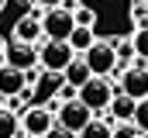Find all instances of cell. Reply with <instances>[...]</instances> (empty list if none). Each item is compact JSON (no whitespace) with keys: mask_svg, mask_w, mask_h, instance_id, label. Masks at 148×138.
<instances>
[{"mask_svg":"<svg viewBox=\"0 0 148 138\" xmlns=\"http://www.w3.org/2000/svg\"><path fill=\"white\" fill-rule=\"evenodd\" d=\"M7 66L21 69V72H35V66H41L38 62V45H17L14 41V48L7 52Z\"/></svg>","mask_w":148,"mask_h":138,"instance_id":"30bf717a","label":"cell"},{"mask_svg":"<svg viewBox=\"0 0 148 138\" xmlns=\"http://www.w3.org/2000/svg\"><path fill=\"white\" fill-rule=\"evenodd\" d=\"M55 121H59L62 128H69V131H76V135H79V131H83V128L93 121V110H90L86 104L76 97V100L59 104V110H55Z\"/></svg>","mask_w":148,"mask_h":138,"instance_id":"8992f818","label":"cell"},{"mask_svg":"<svg viewBox=\"0 0 148 138\" xmlns=\"http://www.w3.org/2000/svg\"><path fill=\"white\" fill-rule=\"evenodd\" d=\"M134 138H145V135H134Z\"/></svg>","mask_w":148,"mask_h":138,"instance_id":"d4e9b609","label":"cell"},{"mask_svg":"<svg viewBox=\"0 0 148 138\" xmlns=\"http://www.w3.org/2000/svg\"><path fill=\"white\" fill-rule=\"evenodd\" d=\"M28 90V72H21V69L14 66H0V97L7 100V97H17V93H24Z\"/></svg>","mask_w":148,"mask_h":138,"instance_id":"9c48e42d","label":"cell"},{"mask_svg":"<svg viewBox=\"0 0 148 138\" xmlns=\"http://www.w3.org/2000/svg\"><path fill=\"white\" fill-rule=\"evenodd\" d=\"M76 97H79V90L69 86V83H66V86H62V93H59V100H62V104H66V100H76Z\"/></svg>","mask_w":148,"mask_h":138,"instance_id":"7402d4cb","label":"cell"},{"mask_svg":"<svg viewBox=\"0 0 148 138\" xmlns=\"http://www.w3.org/2000/svg\"><path fill=\"white\" fill-rule=\"evenodd\" d=\"M79 100L86 104L93 114L97 110H107L114 100V83H110V76H90L83 86H79Z\"/></svg>","mask_w":148,"mask_h":138,"instance_id":"3957f363","label":"cell"},{"mask_svg":"<svg viewBox=\"0 0 148 138\" xmlns=\"http://www.w3.org/2000/svg\"><path fill=\"white\" fill-rule=\"evenodd\" d=\"M131 41H134L138 59H141V62H148V24H145V28H138V31L131 34Z\"/></svg>","mask_w":148,"mask_h":138,"instance_id":"2e32d148","label":"cell"},{"mask_svg":"<svg viewBox=\"0 0 148 138\" xmlns=\"http://www.w3.org/2000/svg\"><path fill=\"white\" fill-rule=\"evenodd\" d=\"M86 66L93 76H110V72H121V62H117V48L114 41H93V48L83 55Z\"/></svg>","mask_w":148,"mask_h":138,"instance_id":"277c9868","label":"cell"},{"mask_svg":"<svg viewBox=\"0 0 148 138\" xmlns=\"http://www.w3.org/2000/svg\"><path fill=\"white\" fill-rule=\"evenodd\" d=\"M62 76H66V83H69V86H76V90H79V86H83L93 72H90V66H86V59H83V55H76L73 62L66 66V72H62Z\"/></svg>","mask_w":148,"mask_h":138,"instance_id":"7c38bea8","label":"cell"},{"mask_svg":"<svg viewBox=\"0 0 148 138\" xmlns=\"http://www.w3.org/2000/svg\"><path fill=\"white\" fill-rule=\"evenodd\" d=\"M131 21H134L138 28H145V24H148V3H141V0L131 3Z\"/></svg>","mask_w":148,"mask_h":138,"instance_id":"d6986e66","label":"cell"},{"mask_svg":"<svg viewBox=\"0 0 148 138\" xmlns=\"http://www.w3.org/2000/svg\"><path fill=\"white\" fill-rule=\"evenodd\" d=\"M141 3H148V0H141Z\"/></svg>","mask_w":148,"mask_h":138,"instance_id":"4316f807","label":"cell"},{"mask_svg":"<svg viewBox=\"0 0 148 138\" xmlns=\"http://www.w3.org/2000/svg\"><path fill=\"white\" fill-rule=\"evenodd\" d=\"M3 104H7V100H3V97H0V107H3Z\"/></svg>","mask_w":148,"mask_h":138,"instance_id":"cb8c5ba5","label":"cell"},{"mask_svg":"<svg viewBox=\"0 0 148 138\" xmlns=\"http://www.w3.org/2000/svg\"><path fill=\"white\" fill-rule=\"evenodd\" d=\"M41 38H45V31H41V17L38 14L17 17V24H14V41L17 45H38Z\"/></svg>","mask_w":148,"mask_h":138,"instance_id":"ba28073f","label":"cell"},{"mask_svg":"<svg viewBox=\"0 0 148 138\" xmlns=\"http://www.w3.org/2000/svg\"><path fill=\"white\" fill-rule=\"evenodd\" d=\"M73 17H76V24H83V28H93V21H97V14H93L90 7H76Z\"/></svg>","mask_w":148,"mask_h":138,"instance_id":"ffe728a7","label":"cell"},{"mask_svg":"<svg viewBox=\"0 0 148 138\" xmlns=\"http://www.w3.org/2000/svg\"><path fill=\"white\" fill-rule=\"evenodd\" d=\"M52 128H55V110H52V107H35V104L24 107V114H21V131H24V135L45 138Z\"/></svg>","mask_w":148,"mask_h":138,"instance_id":"5b68a950","label":"cell"},{"mask_svg":"<svg viewBox=\"0 0 148 138\" xmlns=\"http://www.w3.org/2000/svg\"><path fill=\"white\" fill-rule=\"evenodd\" d=\"M45 138H79V135H76V131H69V128H62V124L55 121V128H52V131H48Z\"/></svg>","mask_w":148,"mask_h":138,"instance_id":"44dd1931","label":"cell"},{"mask_svg":"<svg viewBox=\"0 0 148 138\" xmlns=\"http://www.w3.org/2000/svg\"><path fill=\"white\" fill-rule=\"evenodd\" d=\"M79 138H114V124H110V121H97V117H93V121L79 131Z\"/></svg>","mask_w":148,"mask_h":138,"instance_id":"9a60e30c","label":"cell"},{"mask_svg":"<svg viewBox=\"0 0 148 138\" xmlns=\"http://www.w3.org/2000/svg\"><path fill=\"white\" fill-rule=\"evenodd\" d=\"M134 107H138V100H134V97H127V93H114L110 107H107V121H110V124L131 121V117H134Z\"/></svg>","mask_w":148,"mask_h":138,"instance_id":"8fae6325","label":"cell"},{"mask_svg":"<svg viewBox=\"0 0 148 138\" xmlns=\"http://www.w3.org/2000/svg\"><path fill=\"white\" fill-rule=\"evenodd\" d=\"M131 121H134V128H138L141 135H148V97H145V100H138L134 117H131Z\"/></svg>","mask_w":148,"mask_h":138,"instance_id":"e0dca14e","label":"cell"},{"mask_svg":"<svg viewBox=\"0 0 148 138\" xmlns=\"http://www.w3.org/2000/svg\"><path fill=\"white\" fill-rule=\"evenodd\" d=\"M21 138H31V135H21Z\"/></svg>","mask_w":148,"mask_h":138,"instance_id":"484cf974","label":"cell"},{"mask_svg":"<svg viewBox=\"0 0 148 138\" xmlns=\"http://www.w3.org/2000/svg\"><path fill=\"white\" fill-rule=\"evenodd\" d=\"M76 59L73 45L69 41H41L38 45V62H41V69L45 72H52V76H59V72H66V66Z\"/></svg>","mask_w":148,"mask_h":138,"instance_id":"6da1fadb","label":"cell"},{"mask_svg":"<svg viewBox=\"0 0 148 138\" xmlns=\"http://www.w3.org/2000/svg\"><path fill=\"white\" fill-rule=\"evenodd\" d=\"M41 31H45L48 41H69V34L76 31L73 10H66V7H48V10L41 14Z\"/></svg>","mask_w":148,"mask_h":138,"instance_id":"7a4b0ae2","label":"cell"},{"mask_svg":"<svg viewBox=\"0 0 148 138\" xmlns=\"http://www.w3.org/2000/svg\"><path fill=\"white\" fill-rule=\"evenodd\" d=\"M38 7H45V10H48V7H62V0H35Z\"/></svg>","mask_w":148,"mask_h":138,"instance_id":"603a6c76","label":"cell"},{"mask_svg":"<svg viewBox=\"0 0 148 138\" xmlns=\"http://www.w3.org/2000/svg\"><path fill=\"white\" fill-rule=\"evenodd\" d=\"M93 28H83V24H76V31L69 34V45H73V52L76 55H86L90 48H93Z\"/></svg>","mask_w":148,"mask_h":138,"instance_id":"5bb4252c","label":"cell"},{"mask_svg":"<svg viewBox=\"0 0 148 138\" xmlns=\"http://www.w3.org/2000/svg\"><path fill=\"white\" fill-rule=\"evenodd\" d=\"M121 93H127L134 100H145L148 97V62L134 59V66L121 72Z\"/></svg>","mask_w":148,"mask_h":138,"instance_id":"52a82bcc","label":"cell"},{"mask_svg":"<svg viewBox=\"0 0 148 138\" xmlns=\"http://www.w3.org/2000/svg\"><path fill=\"white\" fill-rule=\"evenodd\" d=\"M21 114H14V110H7V107H0V138H21Z\"/></svg>","mask_w":148,"mask_h":138,"instance_id":"4fadbf2b","label":"cell"},{"mask_svg":"<svg viewBox=\"0 0 148 138\" xmlns=\"http://www.w3.org/2000/svg\"><path fill=\"white\" fill-rule=\"evenodd\" d=\"M114 48H117V62L124 66V62H131V59H138V52H134V41L127 38V41H114Z\"/></svg>","mask_w":148,"mask_h":138,"instance_id":"ac0fdd59","label":"cell"}]
</instances>
